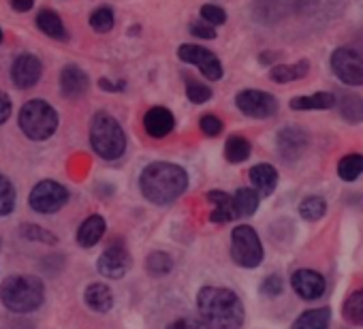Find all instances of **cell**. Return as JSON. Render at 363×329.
I'll use <instances>...</instances> for the list:
<instances>
[{
    "label": "cell",
    "mask_w": 363,
    "mask_h": 329,
    "mask_svg": "<svg viewBox=\"0 0 363 329\" xmlns=\"http://www.w3.org/2000/svg\"><path fill=\"white\" fill-rule=\"evenodd\" d=\"M291 286H293V291H295L301 299H306V301L318 299V297H323L325 291H327L325 278H323L318 272H314V269H297V272H293V276H291Z\"/></svg>",
    "instance_id": "cell-14"
},
{
    "label": "cell",
    "mask_w": 363,
    "mask_h": 329,
    "mask_svg": "<svg viewBox=\"0 0 363 329\" xmlns=\"http://www.w3.org/2000/svg\"><path fill=\"white\" fill-rule=\"evenodd\" d=\"M90 77L77 65H67L60 73V92L67 99H79L88 92Z\"/></svg>",
    "instance_id": "cell-15"
},
{
    "label": "cell",
    "mask_w": 363,
    "mask_h": 329,
    "mask_svg": "<svg viewBox=\"0 0 363 329\" xmlns=\"http://www.w3.org/2000/svg\"><path fill=\"white\" fill-rule=\"evenodd\" d=\"M141 195L154 206H169L189 189V174L173 162H150L139 176Z\"/></svg>",
    "instance_id": "cell-1"
},
{
    "label": "cell",
    "mask_w": 363,
    "mask_h": 329,
    "mask_svg": "<svg viewBox=\"0 0 363 329\" xmlns=\"http://www.w3.org/2000/svg\"><path fill=\"white\" fill-rule=\"evenodd\" d=\"M105 231H107L105 218L101 214H92V216H88L79 225V229H77V244L82 248H92V246H96L101 242Z\"/></svg>",
    "instance_id": "cell-19"
},
{
    "label": "cell",
    "mask_w": 363,
    "mask_h": 329,
    "mask_svg": "<svg viewBox=\"0 0 363 329\" xmlns=\"http://www.w3.org/2000/svg\"><path fill=\"white\" fill-rule=\"evenodd\" d=\"M299 214H301L303 221L314 223V221H318V218H323L327 214V201L323 197H318V195H310L299 203Z\"/></svg>",
    "instance_id": "cell-31"
},
{
    "label": "cell",
    "mask_w": 363,
    "mask_h": 329,
    "mask_svg": "<svg viewBox=\"0 0 363 329\" xmlns=\"http://www.w3.org/2000/svg\"><path fill=\"white\" fill-rule=\"evenodd\" d=\"M259 203H261V197L257 195L255 189H238L233 195V206H235L238 218L252 216L259 210Z\"/></svg>",
    "instance_id": "cell-29"
},
{
    "label": "cell",
    "mask_w": 363,
    "mask_h": 329,
    "mask_svg": "<svg viewBox=\"0 0 363 329\" xmlns=\"http://www.w3.org/2000/svg\"><path fill=\"white\" fill-rule=\"evenodd\" d=\"M116 24V16L111 7H99L92 16H90V26L96 33H109Z\"/></svg>",
    "instance_id": "cell-34"
},
{
    "label": "cell",
    "mask_w": 363,
    "mask_h": 329,
    "mask_svg": "<svg viewBox=\"0 0 363 329\" xmlns=\"http://www.w3.org/2000/svg\"><path fill=\"white\" fill-rule=\"evenodd\" d=\"M310 71V62L308 60H299L295 65H276L269 71V79L276 84H291L297 79H303Z\"/></svg>",
    "instance_id": "cell-24"
},
{
    "label": "cell",
    "mask_w": 363,
    "mask_h": 329,
    "mask_svg": "<svg viewBox=\"0 0 363 329\" xmlns=\"http://www.w3.org/2000/svg\"><path fill=\"white\" fill-rule=\"evenodd\" d=\"M0 43H3V28H0Z\"/></svg>",
    "instance_id": "cell-45"
},
{
    "label": "cell",
    "mask_w": 363,
    "mask_h": 329,
    "mask_svg": "<svg viewBox=\"0 0 363 329\" xmlns=\"http://www.w3.org/2000/svg\"><path fill=\"white\" fill-rule=\"evenodd\" d=\"M145 269L150 276H167L173 269V259L162 250H154L145 259Z\"/></svg>",
    "instance_id": "cell-32"
},
{
    "label": "cell",
    "mask_w": 363,
    "mask_h": 329,
    "mask_svg": "<svg viewBox=\"0 0 363 329\" xmlns=\"http://www.w3.org/2000/svg\"><path fill=\"white\" fill-rule=\"evenodd\" d=\"M177 56L182 62H186V65H195L203 77H208L210 82H218L223 77V62L218 60V56L201 45H191V43H184V45H179L177 50Z\"/></svg>",
    "instance_id": "cell-10"
},
{
    "label": "cell",
    "mask_w": 363,
    "mask_h": 329,
    "mask_svg": "<svg viewBox=\"0 0 363 329\" xmlns=\"http://www.w3.org/2000/svg\"><path fill=\"white\" fill-rule=\"evenodd\" d=\"M231 257L240 267H246V269H255L261 265L265 252H263V244L259 240V233L252 227L240 225L233 229V233H231Z\"/></svg>",
    "instance_id": "cell-6"
},
{
    "label": "cell",
    "mask_w": 363,
    "mask_h": 329,
    "mask_svg": "<svg viewBox=\"0 0 363 329\" xmlns=\"http://www.w3.org/2000/svg\"><path fill=\"white\" fill-rule=\"evenodd\" d=\"M41 75H43V65L33 54H22L11 65V82L20 90H28V88L37 86Z\"/></svg>",
    "instance_id": "cell-12"
},
{
    "label": "cell",
    "mask_w": 363,
    "mask_h": 329,
    "mask_svg": "<svg viewBox=\"0 0 363 329\" xmlns=\"http://www.w3.org/2000/svg\"><path fill=\"white\" fill-rule=\"evenodd\" d=\"M11 111H13V105H11L9 94L0 90V124H5V122L9 120Z\"/></svg>",
    "instance_id": "cell-42"
},
{
    "label": "cell",
    "mask_w": 363,
    "mask_h": 329,
    "mask_svg": "<svg viewBox=\"0 0 363 329\" xmlns=\"http://www.w3.org/2000/svg\"><path fill=\"white\" fill-rule=\"evenodd\" d=\"M248 178L259 197H269L278 186V172L267 162H259L248 172Z\"/></svg>",
    "instance_id": "cell-18"
},
{
    "label": "cell",
    "mask_w": 363,
    "mask_h": 329,
    "mask_svg": "<svg viewBox=\"0 0 363 329\" xmlns=\"http://www.w3.org/2000/svg\"><path fill=\"white\" fill-rule=\"evenodd\" d=\"M199 13H201V20L210 26H223L227 22V11L218 5H203Z\"/></svg>",
    "instance_id": "cell-37"
},
{
    "label": "cell",
    "mask_w": 363,
    "mask_h": 329,
    "mask_svg": "<svg viewBox=\"0 0 363 329\" xmlns=\"http://www.w3.org/2000/svg\"><path fill=\"white\" fill-rule=\"evenodd\" d=\"M11 7L18 13H26L35 7V0H11Z\"/></svg>",
    "instance_id": "cell-43"
},
{
    "label": "cell",
    "mask_w": 363,
    "mask_h": 329,
    "mask_svg": "<svg viewBox=\"0 0 363 329\" xmlns=\"http://www.w3.org/2000/svg\"><path fill=\"white\" fill-rule=\"evenodd\" d=\"M186 96L191 103L195 105H203L212 99V88L208 84H201L197 79H189L186 82Z\"/></svg>",
    "instance_id": "cell-35"
},
{
    "label": "cell",
    "mask_w": 363,
    "mask_h": 329,
    "mask_svg": "<svg viewBox=\"0 0 363 329\" xmlns=\"http://www.w3.org/2000/svg\"><path fill=\"white\" fill-rule=\"evenodd\" d=\"M84 301L90 310L99 312V314H105L113 308V293L107 284L103 282H94L86 289L84 293Z\"/></svg>",
    "instance_id": "cell-21"
},
{
    "label": "cell",
    "mask_w": 363,
    "mask_h": 329,
    "mask_svg": "<svg viewBox=\"0 0 363 329\" xmlns=\"http://www.w3.org/2000/svg\"><path fill=\"white\" fill-rule=\"evenodd\" d=\"M289 105L295 111L331 109V107H335V94H331V92H314V94H308V96H295V99H291Z\"/></svg>",
    "instance_id": "cell-25"
},
{
    "label": "cell",
    "mask_w": 363,
    "mask_h": 329,
    "mask_svg": "<svg viewBox=\"0 0 363 329\" xmlns=\"http://www.w3.org/2000/svg\"><path fill=\"white\" fill-rule=\"evenodd\" d=\"M308 133L299 126H286L278 133L276 137V145H278V154L282 160L286 162H295L308 147Z\"/></svg>",
    "instance_id": "cell-13"
},
{
    "label": "cell",
    "mask_w": 363,
    "mask_h": 329,
    "mask_svg": "<svg viewBox=\"0 0 363 329\" xmlns=\"http://www.w3.org/2000/svg\"><path fill=\"white\" fill-rule=\"evenodd\" d=\"M282 291H284V280L278 274H272L261 282V295L265 297H278L282 295Z\"/></svg>",
    "instance_id": "cell-39"
},
{
    "label": "cell",
    "mask_w": 363,
    "mask_h": 329,
    "mask_svg": "<svg viewBox=\"0 0 363 329\" xmlns=\"http://www.w3.org/2000/svg\"><path fill=\"white\" fill-rule=\"evenodd\" d=\"M130 263L133 261H130V255L124 248V244L116 242L109 248H105V252L99 257L96 269L101 276H105L109 280H118V278L126 276V272L130 269Z\"/></svg>",
    "instance_id": "cell-11"
},
{
    "label": "cell",
    "mask_w": 363,
    "mask_h": 329,
    "mask_svg": "<svg viewBox=\"0 0 363 329\" xmlns=\"http://www.w3.org/2000/svg\"><path fill=\"white\" fill-rule=\"evenodd\" d=\"M143 128H145V133L150 137L162 139V137H167L175 128V118H173V113L167 107L156 105V107H152V109L145 111V116H143Z\"/></svg>",
    "instance_id": "cell-16"
},
{
    "label": "cell",
    "mask_w": 363,
    "mask_h": 329,
    "mask_svg": "<svg viewBox=\"0 0 363 329\" xmlns=\"http://www.w3.org/2000/svg\"><path fill=\"white\" fill-rule=\"evenodd\" d=\"M197 308L208 329H240L244 325V303L231 289L203 286L197 295Z\"/></svg>",
    "instance_id": "cell-2"
},
{
    "label": "cell",
    "mask_w": 363,
    "mask_h": 329,
    "mask_svg": "<svg viewBox=\"0 0 363 329\" xmlns=\"http://www.w3.org/2000/svg\"><path fill=\"white\" fill-rule=\"evenodd\" d=\"M206 197L214 206V210L210 214L212 223H231V221L238 218V212H235V206H233V195L223 193V191H210Z\"/></svg>",
    "instance_id": "cell-20"
},
{
    "label": "cell",
    "mask_w": 363,
    "mask_h": 329,
    "mask_svg": "<svg viewBox=\"0 0 363 329\" xmlns=\"http://www.w3.org/2000/svg\"><path fill=\"white\" fill-rule=\"evenodd\" d=\"M331 71L346 86H363V52L357 48H337L331 54Z\"/></svg>",
    "instance_id": "cell-7"
},
{
    "label": "cell",
    "mask_w": 363,
    "mask_h": 329,
    "mask_svg": "<svg viewBox=\"0 0 363 329\" xmlns=\"http://www.w3.org/2000/svg\"><path fill=\"white\" fill-rule=\"evenodd\" d=\"M0 301L16 314H30L45 301V286L37 276L18 274L0 284Z\"/></svg>",
    "instance_id": "cell-3"
},
{
    "label": "cell",
    "mask_w": 363,
    "mask_h": 329,
    "mask_svg": "<svg viewBox=\"0 0 363 329\" xmlns=\"http://www.w3.org/2000/svg\"><path fill=\"white\" fill-rule=\"evenodd\" d=\"M20 233H22V238H26L30 242H43V244H56L58 242L56 235H52L48 229L37 227V225H22Z\"/></svg>",
    "instance_id": "cell-36"
},
{
    "label": "cell",
    "mask_w": 363,
    "mask_h": 329,
    "mask_svg": "<svg viewBox=\"0 0 363 329\" xmlns=\"http://www.w3.org/2000/svg\"><path fill=\"white\" fill-rule=\"evenodd\" d=\"M16 208V186L7 176L0 174V216H9Z\"/></svg>",
    "instance_id": "cell-33"
},
{
    "label": "cell",
    "mask_w": 363,
    "mask_h": 329,
    "mask_svg": "<svg viewBox=\"0 0 363 329\" xmlns=\"http://www.w3.org/2000/svg\"><path fill=\"white\" fill-rule=\"evenodd\" d=\"M92 150L105 160H118L126 152V135L122 124L107 111L94 113L90 122Z\"/></svg>",
    "instance_id": "cell-4"
},
{
    "label": "cell",
    "mask_w": 363,
    "mask_h": 329,
    "mask_svg": "<svg viewBox=\"0 0 363 329\" xmlns=\"http://www.w3.org/2000/svg\"><path fill=\"white\" fill-rule=\"evenodd\" d=\"M199 128H201V133L208 135V137H218V135L223 133L225 124H223V120H220L218 116L206 113V116H201V120H199Z\"/></svg>",
    "instance_id": "cell-38"
},
{
    "label": "cell",
    "mask_w": 363,
    "mask_h": 329,
    "mask_svg": "<svg viewBox=\"0 0 363 329\" xmlns=\"http://www.w3.org/2000/svg\"><path fill=\"white\" fill-rule=\"evenodd\" d=\"M291 11V0H255L252 16L261 24H276Z\"/></svg>",
    "instance_id": "cell-17"
},
{
    "label": "cell",
    "mask_w": 363,
    "mask_h": 329,
    "mask_svg": "<svg viewBox=\"0 0 363 329\" xmlns=\"http://www.w3.org/2000/svg\"><path fill=\"white\" fill-rule=\"evenodd\" d=\"M235 105L244 116L257 120H265L278 113V99L265 90H242L235 96Z\"/></svg>",
    "instance_id": "cell-9"
},
{
    "label": "cell",
    "mask_w": 363,
    "mask_h": 329,
    "mask_svg": "<svg viewBox=\"0 0 363 329\" xmlns=\"http://www.w3.org/2000/svg\"><path fill=\"white\" fill-rule=\"evenodd\" d=\"M331 325V310L329 308H314L306 310L293 323V329H329Z\"/></svg>",
    "instance_id": "cell-26"
},
{
    "label": "cell",
    "mask_w": 363,
    "mask_h": 329,
    "mask_svg": "<svg viewBox=\"0 0 363 329\" xmlns=\"http://www.w3.org/2000/svg\"><path fill=\"white\" fill-rule=\"evenodd\" d=\"M99 86H101V90H107V92H120V90L126 88L124 82H116V84H113V82H109V79H105V77L99 82Z\"/></svg>",
    "instance_id": "cell-44"
},
{
    "label": "cell",
    "mask_w": 363,
    "mask_h": 329,
    "mask_svg": "<svg viewBox=\"0 0 363 329\" xmlns=\"http://www.w3.org/2000/svg\"><path fill=\"white\" fill-rule=\"evenodd\" d=\"M67 201H69V191L56 180L39 182L30 191V197H28V203L37 214H54V212L62 210L67 206Z\"/></svg>",
    "instance_id": "cell-8"
},
{
    "label": "cell",
    "mask_w": 363,
    "mask_h": 329,
    "mask_svg": "<svg viewBox=\"0 0 363 329\" xmlns=\"http://www.w3.org/2000/svg\"><path fill=\"white\" fill-rule=\"evenodd\" d=\"M189 30H191V35H195L199 39H210V41L216 39V28L210 26V24H206V22H193L189 26Z\"/></svg>",
    "instance_id": "cell-40"
},
{
    "label": "cell",
    "mask_w": 363,
    "mask_h": 329,
    "mask_svg": "<svg viewBox=\"0 0 363 329\" xmlns=\"http://www.w3.org/2000/svg\"><path fill=\"white\" fill-rule=\"evenodd\" d=\"M252 152V145L246 137L242 135H231L225 143V158L231 162V164H240L244 160H248Z\"/></svg>",
    "instance_id": "cell-28"
},
{
    "label": "cell",
    "mask_w": 363,
    "mask_h": 329,
    "mask_svg": "<svg viewBox=\"0 0 363 329\" xmlns=\"http://www.w3.org/2000/svg\"><path fill=\"white\" fill-rule=\"evenodd\" d=\"M342 316L346 323L363 327V289L352 291L342 303Z\"/></svg>",
    "instance_id": "cell-27"
},
{
    "label": "cell",
    "mask_w": 363,
    "mask_h": 329,
    "mask_svg": "<svg viewBox=\"0 0 363 329\" xmlns=\"http://www.w3.org/2000/svg\"><path fill=\"white\" fill-rule=\"evenodd\" d=\"M363 174V154H348L337 162V176L344 182H352Z\"/></svg>",
    "instance_id": "cell-30"
},
{
    "label": "cell",
    "mask_w": 363,
    "mask_h": 329,
    "mask_svg": "<svg viewBox=\"0 0 363 329\" xmlns=\"http://www.w3.org/2000/svg\"><path fill=\"white\" fill-rule=\"evenodd\" d=\"M335 105L340 109V116L346 122H350V124L363 122V96L350 94V92H340L335 96Z\"/></svg>",
    "instance_id": "cell-23"
},
{
    "label": "cell",
    "mask_w": 363,
    "mask_h": 329,
    "mask_svg": "<svg viewBox=\"0 0 363 329\" xmlns=\"http://www.w3.org/2000/svg\"><path fill=\"white\" fill-rule=\"evenodd\" d=\"M167 329H208L201 318H193V316H182L177 320H173Z\"/></svg>",
    "instance_id": "cell-41"
},
{
    "label": "cell",
    "mask_w": 363,
    "mask_h": 329,
    "mask_svg": "<svg viewBox=\"0 0 363 329\" xmlns=\"http://www.w3.org/2000/svg\"><path fill=\"white\" fill-rule=\"evenodd\" d=\"M18 124L22 133L33 141L50 139L58 128V111L43 99H33L22 105Z\"/></svg>",
    "instance_id": "cell-5"
},
{
    "label": "cell",
    "mask_w": 363,
    "mask_h": 329,
    "mask_svg": "<svg viewBox=\"0 0 363 329\" xmlns=\"http://www.w3.org/2000/svg\"><path fill=\"white\" fill-rule=\"evenodd\" d=\"M35 22H37V28H39L43 35H48L50 39H56V41H67V39H69L67 28H65V24H62L60 16H58L56 11L43 9V11L37 13V20H35Z\"/></svg>",
    "instance_id": "cell-22"
}]
</instances>
